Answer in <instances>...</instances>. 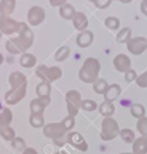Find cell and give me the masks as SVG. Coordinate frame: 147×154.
<instances>
[{
  "label": "cell",
  "mask_w": 147,
  "mask_h": 154,
  "mask_svg": "<svg viewBox=\"0 0 147 154\" xmlns=\"http://www.w3.org/2000/svg\"><path fill=\"white\" fill-rule=\"evenodd\" d=\"M133 154H147V137L135 138L133 142Z\"/></svg>",
  "instance_id": "18"
},
{
  "label": "cell",
  "mask_w": 147,
  "mask_h": 154,
  "mask_svg": "<svg viewBox=\"0 0 147 154\" xmlns=\"http://www.w3.org/2000/svg\"><path fill=\"white\" fill-rule=\"evenodd\" d=\"M22 154H37V152H36L34 148H28V147H27V149H25Z\"/></svg>",
  "instance_id": "42"
},
{
  "label": "cell",
  "mask_w": 147,
  "mask_h": 154,
  "mask_svg": "<svg viewBox=\"0 0 147 154\" xmlns=\"http://www.w3.org/2000/svg\"><path fill=\"white\" fill-rule=\"evenodd\" d=\"M105 26L110 30H117L120 25V20L117 18V17H107L104 22Z\"/></svg>",
  "instance_id": "32"
},
{
  "label": "cell",
  "mask_w": 147,
  "mask_h": 154,
  "mask_svg": "<svg viewBox=\"0 0 147 154\" xmlns=\"http://www.w3.org/2000/svg\"><path fill=\"white\" fill-rule=\"evenodd\" d=\"M65 100H66V105H67V112L69 116L75 117L78 113V109L81 107V94L77 90H69L65 95Z\"/></svg>",
  "instance_id": "5"
},
{
  "label": "cell",
  "mask_w": 147,
  "mask_h": 154,
  "mask_svg": "<svg viewBox=\"0 0 147 154\" xmlns=\"http://www.w3.org/2000/svg\"><path fill=\"white\" fill-rule=\"evenodd\" d=\"M12 147L18 150V152H24L27 149V144H25V141L22 138V137H14L12 141Z\"/></svg>",
  "instance_id": "35"
},
{
  "label": "cell",
  "mask_w": 147,
  "mask_h": 154,
  "mask_svg": "<svg viewBox=\"0 0 147 154\" xmlns=\"http://www.w3.org/2000/svg\"><path fill=\"white\" fill-rule=\"evenodd\" d=\"M59 14H60V17H63L64 19H66V20H72V18L75 17V14H76V10L74 8V6L72 5H70V4H65V5H63L61 7H59Z\"/></svg>",
  "instance_id": "19"
},
{
  "label": "cell",
  "mask_w": 147,
  "mask_h": 154,
  "mask_svg": "<svg viewBox=\"0 0 147 154\" xmlns=\"http://www.w3.org/2000/svg\"><path fill=\"white\" fill-rule=\"evenodd\" d=\"M43 134H45V136H47L54 141V140L64 137V135L66 134V129L64 128L61 122L60 123H49L43 126Z\"/></svg>",
  "instance_id": "7"
},
{
  "label": "cell",
  "mask_w": 147,
  "mask_h": 154,
  "mask_svg": "<svg viewBox=\"0 0 147 154\" xmlns=\"http://www.w3.org/2000/svg\"><path fill=\"white\" fill-rule=\"evenodd\" d=\"M29 123L33 128H41L45 125V118L43 114H30Z\"/></svg>",
  "instance_id": "29"
},
{
  "label": "cell",
  "mask_w": 147,
  "mask_h": 154,
  "mask_svg": "<svg viewBox=\"0 0 147 154\" xmlns=\"http://www.w3.org/2000/svg\"><path fill=\"white\" fill-rule=\"evenodd\" d=\"M51 99L49 97H37L30 102V112L31 114H42L45 108L48 106Z\"/></svg>",
  "instance_id": "13"
},
{
  "label": "cell",
  "mask_w": 147,
  "mask_h": 154,
  "mask_svg": "<svg viewBox=\"0 0 147 154\" xmlns=\"http://www.w3.org/2000/svg\"><path fill=\"white\" fill-rule=\"evenodd\" d=\"M46 12L41 6H33L28 11V22L30 25H39L45 20Z\"/></svg>",
  "instance_id": "10"
},
{
  "label": "cell",
  "mask_w": 147,
  "mask_h": 154,
  "mask_svg": "<svg viewBox=\"0 0 147 154\" xmlns=\"http://www.w3.org/2000/svg\"><path fill=\"white\" fill-rule=\"evenodd\" d=\"M2 61H4V57H2V54L0 53V64H1Z\"/></svg>",
  "instance_id": "45"
},
{
  "label": "cell",
  "mask_w": 147,
  "mask_h": 154,
  "mask_svg": "<svg viewBox=\"0 0 147 154\" xmlns=\"http://www.w3.org/2000/svg\"><path fill=\"white\" fill-rule=\"evenodd\" d=\"M22 22H17L10 17H5L0 20V32L4 35H11L14 32H19L23 28Z\"/></svg>",
  "instance_id": "6"
},
{
  "label": "cell",
  "mask_w": 147,
  "mask_h": 154,
  "mask_svg": "<svg viewBox=\"0 0 147 154\" xmlns=\"http://www.w3.org/2000/svg\"><path fill=\"white\" fill-rule=\"evenodd\" d=\"M130 113H131L133 117L140 119V118L145 117V107L141 103H134L130 107Z\"/></svg>",
  "instance_id": "30"
},
{
  "label": "cell",
  "mask_w": 147,
  "mask_h": 154,
  "mask_svg": "<svg viewBox=\"0 0 147 154\" xmlns=\"http://www.w3.org/2000/svg\"><path fill=\"white\" fill-rule=\"evenodd\" d=\"M120 154H133V153H127V152H123V153H120Z\"/></svg>",
  "instance_id": "47"
},
{
  "label": "cell",
  "mask_w": 147,
  "mask_h": 154,
  "mask_svg": "<svg viewBox=\"0 0 147 154\" xmlns=\"http://www.w3.org/2000/svg\"><path fill=\"white\" fill-rule=\"evenodd\" d=\"M130 65H131V61H130V58L127 54L119 53L113 58V66L118 72L125 73L130 69Z\"/></svg>",
  "instance_id": "12"
},
{
  "label": "cell",
  "mask_w": 147,
  "mask_h": 154,
  "mask_svg": "<svg viewBox=\"0 0 147 154\" xmlns=\"http://www.w3.org/2000/svg\"><path fill=\"white\" fill-rule=\"evenodd\" d=\"M69 55H70V48L67 46H61L54 53V59L57 61H64L69 58Z\"/></svg>",
  "instance_id": "25"
},
{
  "label": "cell",
  "mask_w": 147,
  "mask_h": 154,
  "mask_svg": "<svg viewBox=\"0 0 147 154\" xmlns=\"http://www.w3.org/2000/svg\"><path fill=\"white\" fill-rule=\"evenodd\" d=\"M136 84L140 88H147V71H145L143 73H141L140 76H137Z\"/></svg>",
  "instance_id": "37"
},
{
  "label": "cell",
  "mask_w": 147,
  "mask_h": 154,
  "mask_svg": "<svg viewBox=\"0 0 147 154\" xmlns=\"http://www.w3.org/2000/svg\"><path fill=\"white\" fill-rule=\"evenodd\" d=\"M18 34L19 35L17 37H13L6 41V49L8 53H12V54L24 53L28 48L31 47L34 41V34L25 23L23 24V28Z\"/></svg>",
  "instance_id": "1"
},
{
  "label": "cell",
  "mask_w": 147,
  "mask_h": 154,
  "mask_svg": "<svg viewBox=\"0 0 147 154\" xmlns=\"http://www.w3.org/2000/svg\"><path fill=\"white\" fill-rule=\"evenodd\" d=\"M8 83L11 85V89H17V88L27 84V77L22 72L14 71L8 76Z\"/></svg>",
  "instance_id": "15"
},
{
  "label": "cell",
  "mask_w": 147,
  "mask_h": 154,
  "mask_svg": "<svg viewBox=\"0 0 147 154\" xmlns=\"http://www.w3.org/2000/svg\"><path fill=\"white\" fill-rule=\"evenodd\" d=\"M118 1H120V2H123V4H128V2H131L133 0H118Z\"/></svg>",
  "instance_id": "44"
},
{
  "label": "cell",
  "mask_w": 147,
  "mask_h": 154,
  "mask_svg": "<svg viewBox=\"0 0 147 154\" xmlns=\"http://www.w3.org/2000/svg\"><path fill=\"white\" fill-rule=\"evenodd\" d=\"M13 114L8 108H2V112L0 113V126H8L12 122Z\"/></svg>",
  "instance_id": "26"
},
{
  "label": "cell",
  "mask_w": 147,
  "mask_h": 154,
  "mask_svg": "<svg viewBox=\"0 0 147 154\" xmlns=\"http://www.w3.org/2000/svg\"><path fill=\"white\" fill-rule=\"evenodd\" d=\"M120 93H122V88H120L119 84H117V83L110 84L108 88H107V90L104 94V99L107 102H112V101H114L120 95Z\"/></svg>",
  "instance_id": "16"
},
{
  "label": "cell",
  "mask_w": 147,
  "mask_h": 154,
  "mask_svg": "<svg viewBox=\"0 0 147 154\" xmlns=\"http://www.w3.org/2000/svg\"><path fill=\"white\" fill-rule=\"evenodd\" d=\"M0 135L6 140V141H12L16 137L14 130L11 126H0Z\"/></svg>",
  "instance_id": "31"
},
{
  "label": "cell",
  "mask_w": 147,
  "mask_h": 154,
  "mask_svg": "<svg viewBox=\"0 0 147 154\" xmlns=\"http://www.w3.org/2000/svg\"><path fill=\"white\" fill-rule=\"evenodd\" d=\"M19 64L27 69L33 67L36 65V57L34 54H30V53H24V54H22V57L19 59Z\"/></svg>",
  "instance_id": "20"
},
{
  "label": "cell",
  "mask_w": 147,
  "mask_h": 154,
  "mask_svg": "<svg viewBox=\"0 0 147 154\" xmlns=\"http://www.w3.org/2000/svg\"><path fill=\"white\" fill-rule=\"evenodd\" d=\"M67 142H69L72 147H75L76 149H78V150H81V152H86V150L88 149V143H87V141L84 140V137H83L81 134H78V132H76V131L69 132V135H67Z\"/></svg>",
  "instance_id": "11"
},
{
  "label": "cell",
  "mask_w": 147,
  "mask_h": 154,
  "mask_svg": "<svg viewBox=\"0 0 147 154\" xmlns=\"http://www.w3.org/2000/svg\"><path fill=\"white\" fill-rule=\"evenodd\" d=\"M119 136L125 143H133L135 141V134L131 129H122L119 131Z\"/></svg>",
  "instance_id": "28"
},
{
  "label": "cell",
  "mask_w": 147,
  "mask_h": 154,
  "mask_svg": "<svg viewBox=\"0 0 147 154\" xmlns=\"http://www.w3.org/2000/svg\"><path fill=\"white\" fill-rule=\"evenodd\" d=\"M107 88H108V84H107V82L105 81V79H102V78H98L94 83H93V89H94V91L96 93V94H105V91L107 90Z\"/></svg>",
  "instance_id": "27"
},
{
  "label": "cell",
  "mask_w": 147,
  "mask_h": 154,
  "mask_svg": "<svg viewBox=\"0 0 147 154\" xmlns=\"http://www.w3.org/2000/svg\"><path fill=\"white\" fill-rule=\"evenodd\" d=\"M130 38H131V29L130 28H123L116 35V41L118 43H127Z\"/></svg>",
  "instance_id": "22"
},
{
  "label": "cell",
  "mask_w": 147,
  "mask_h": 154,
  "mask_svg": "<svg viewBox=\"0 0 147 154\" xmlns=\"http://www.w3.org/2000/svg\"><path fill=\"white\" fill-rule=\"evenodd\" d=\"M49 4L54 7H61L63 5L66 4V0H49Z\"/></svg>",
  "instance_id": "40"
},
{
  "label": "cell",
  "mask_w": 147,
  "mask_h": 154,
  "mask_svg": "<svg viewBox=\"0 0 147 154\" xmlns=\"http://www.w3.org/2000/svg\"><path fill=\"white\" fill-rule=\"evenodd\" d=\"M127 48L128 51L134 54V55H140L142 54L146 49H147V38L142 37V36H137V37H131L128 42H127Z\"/></svg>",
  "instance_id": "8"
},
{
  "label": "cell",
  "mask_w": 147,
  "mask_h": 154,
  "mask_svg": "<svg viewBox=\"0 0 147 154\" xmlns=\"http://www.w3.org/2000/svg\"><path fill=\"white\" fill-rule=\"evenodd\" d=\"M51 84L47 82H41L36 85V94L39 97H49Z\"/></svg>",
  "instance_id": "23"
},
{
  "label": "cell",
  "mask_w": 147,
  "mask_h": 154,
  "mask_svg": "<svg viewBox=\"0 0 147 154\" xmlns=\"http://www.w3.org/2000/svg\"><path fill=\"white\" fill-rule=\"evenodd\" d=\"M72 23L78 31H84L88 26V18L83 12H76L75 17L72 18Z\"/></svg>",
  "instance_id": "17"
},
{
  "label": "cell",
  "mask_w": 147,
  "mask_h": 154,
  "mask_svg": "<svg viewBox=\"0 0 147 154\" xmlns=\"http://www.w3.org/2000/svg\"><path fill=\"white\" fill-rule=\"evenodd\" d=\"M100 63L95 58H87L80 69L78 78L84 83H94L100 72Z\"/></svg>",
  "instance_id": "2"
},
{
  "label": "cell",
  "mask_w": 147,
  "mask_h": 154,
  "mask_svg": "<svg viewBox=\"0 0 147 154\" xmlns=\"http://www.w3.org/2000/svg\"><path fill=\"white\" fill-rule=\"evenodd\" d=\"M27 94V84L17 88V89H11L5 94V101L8 105H16Z\"/></svg>",
  "instance_id": "9"
},
{
  "label": "cell",
  "mask_w": 147,
  "mask_h": 154,
  "mask_svg": "<svg viewBox=\"0 0 147 154\" xmlns=\"http://www.w3.org/2000/svg\"><path fill=\"white\" fill-rule=\"evenodd\" d=\"M81 107L82 109L87 111V112H93L98 108V105L94 100H90V99H87V100H82L81 102Z\"/></svg>",
  "instance_id": "34"
},
{
  "label": "cell",
  "mask_w": 147,
  "mask_h": 154,
  "mask_svg": "<svg viewBox=\"0 0 147 154\" xmlns=\"http://www.w3.org/2000/svg\"><path fill=\"white\" fill-rule=\"evenodd\" d=\"M16 8V0H1L0 1V10L4 12L5 16L11 14Z\"/></svg>",
  "instance_id": "21"
},
{
  "label": "cell",
  "mask_w": 147,
  "mask_h": 154,
  "mask_svg": "<svg viewBox=\"0 0 147 154\" xmlns=\"http://www.w3.org/2000/svg\"><path fill=\"white\" fill-rule=\"evenodd\" d=\"M55 154H66L65 152H63V150H60V152H58V153H55Z\"/></svg>",
  "instance_id": "46"
},
{
  "label": "cell",
  "mask_w": 147,
  "mask_h": 154,
  "mask_svg": "<svg viewBox=\"0 0 147 154\" xmlns=\"http://www.w3.org/2000/svg\"><path fill=\"white\" fill-rule=\"evenodd\" d=\"M36 76L42 81V82H47V83H52L57 79H59L63 75L61 69L58 66H46V65H41L36 69Z\"/></svg>",
  "instance_id": "4"
},
{
  "label": "cell",
  "mask_w": 147,
  "mask_h": 154,
  "mask_svg": "<svg viewBox=\"0 0 147 154\" xmlns=\"http://www.w3.org/2000/svg\"><path fill=\"white\" fill-rule=\"evenodd\" d=\"M136 129L141 134V136L147 137V117H142V118L137 119Z\"/></svg>",
  "instance_id": "33"
},
{
  "label": "cell",
  "mask_w": 147,
  "mask_h": 154,
  "mask_svg": "<svg viewBox=\"0 0 147 154\" xmlns=\"http://www.w3.org/2000/svg\"><path fill=\"white\" fill-rule=\"evenodd\" d=\"M136 78H137V75H136V72H135L133 69H129V70L124 73V79H125L128 83H130V82H133V81H136Z\"/></svg>",
  "instance_id": "39"
},
{
  "label": "cell",
  "mask_w": 147,
  "mask_h": 154,
  "mask_svg": "<svg viewBox=\"0 0 147 154\" xmlns=\"http://www.w3.org/2000/svg\"><path fill=\"white\" fill-rule=\"evenodd\" d=\"M93 40H94L93 32H92L90 30H84V31H81V32L77 35V37H76V43H77V46L81 47V48H87V47H89V46L92 45Z\"/></svg>",
  "instance_id": "14"
},
{
  "label": "cell",
  "mask_w": 147,
  "mask_h": 154,
  "mask_svg": "<svg viewBox=\"0 0 147 154\" xmlns=\"http://www.w3.org/2000/svg\"><path fill=\"white\" fill-rule=\"evenodd\" d=\"M140 8H141V12L147 17V0H142V1H141Z\"/></svg>",
  "instance_id": "41"
},
{
  "label": "cell",
  "mask_w": 147,
  "mask_h": 154,
  "mask_svg": "<svg viewBox=\"0 0 147 154\" xmlns=\"http://www.w3.org/2000/svg\"><path fill=\"white\" fill-rule=\"evenodd\" d=\"M61 123H63L64 128L66 129V131H70V130H72V128H74V125H75V117L67 116L66 118H64V119L61 120Z\"/></svg>",
  "instance_id": "36"
},
{
  "label": "cell",
  "mask_w": 147,
  "mask_h": 154,
  "mask_svg": "<svg viewBox=\"0 0 147 154\" xmlns=\"http://www.w3.org/2000/svg\"><path fill=\"white\" fill-rule=\"evenodd\" d=\"M89 1L94 2V4H95V6H96L98 8H101V10H104V8L108 7L113 0H89Z\"/></svg>",
  "instance_id": "38"
},
{
  "label": "cell",
  "mask_w": 147,
  "mask_h": 154,
  "mask_svg": "<svg viewBox=\"0 0 147 154\" xmlns=\"http://www.w3.org/2000/svg\"><path fill=\"white\" fill-rule=\"evenodd\" d=\"M5 17H6V16H5V14H4V12L0 10V20H1L2 18H5Z\"/></svg>",
  "instance_id": "43"
},
{
  "label": "cell",
  "mask_w": 147,
  "mask_h": 154,
  "mask_svg": "<svg viewBox=\"0 0 147 154\" xmlns=\"http://www.w3.org/2000/svg\"><path fill=\"white\" fill-rule=\"evenodd\" d=\"M99 112H100L104 117H111V116L114 113V106H113V102L104 101V102L99 106Z\"/></svg>",
  "instance_id": "24"
},
{
  "label": "cell",
  "mask_w": 147,
  "mask_h": 154,
  "mask_svg": "<svg viewBox=\"0 0 147 154\" xmlns=\"http://www.w3.org/2000/svg\"><path fill=\"white\" fill-rule=\"evenodd\" d=\"M119 125L118 123L111 118V117H105L102 123H101V131H100V137L102 141H111L114 137L119 135Z\"/></svg>",
  "instance_id": "3"
},
{
  "label": "cell",
  "mask_w": 147,
  "mask_h": 154,
  "mask_svg": "<svg viewBox=\"0 0 147 154\" xmlns=\"http://www.w3.org/2000/svg\"><path fill=\"white\" fill-rule=\"evenodd\" d=\"M0 37H1V32H0Z\"/></svg>",
  "instance_id": "48"
}]
</instances>
